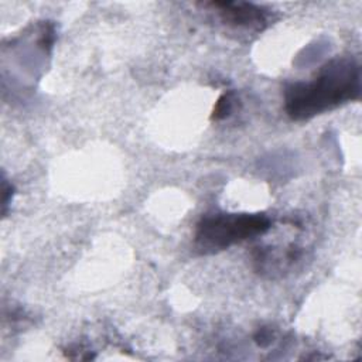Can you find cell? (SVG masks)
<instances>
[{
    "instance_id": "1",
    "label": "cell",
    "mask_w": 362,
    "mask_h": 362,
    "mask_svg": "<svg viewBox=\"0 0 362 362\" xmlns=\"http://www.w3.org/2000/svg\"><path fill=\"white\" fill-rule=\"evenodd\" d=\"M361 95V68L349 58H334L307 79L290 83L284 90V110L293 120H308Z\"/></svg>"
},
{
    "instance_id": "5",
    "label": "cell",
    "mask_w": 362,
    "mask_h": 362,
    "mask_svg": "<svg viewBox=\"0 0 362 362\" xmlns=\"http://www.w3.org/2000/svg\"><path fill=\"white\" fill-rule=\"evenodd\" d=\"M272 338H273V334L269 328H260L257 331V334L255 335V341L260 345V346H266L272 342Z\"/></svg>"
},
{
    "instance_id": "2",
    "label": "cell",
    "mask_w": 362,
    "mask_h": 362,
    "mask_svg": "<svg viewBox=\"0 0 362 362\" xmlns=\"http://www.w3.org/2000/svg\"><path fill=\"white\" fill-rule=\"evenodd\" d=\"M272 221L264 214H214L204 216L194 235L195 247L204 253H216L266 233Z\"/></svg>"
},
{
    "instance_id": "4",
    "label": "cell",
    "mask_w": 362,
    "mask_h": 362,
    "mask_svg": "<svg viewBox=\"0 0 362 362\" xmlns=\"http://www.w3.org/2000/svg\"><path fill=\"white\" fill-rule=\"evenodd\" d=\"M235 102H236V99H235L233 93H230V92L223 93V95L218 99V102H216V105H215V109H214V119L221 120V119L228 117V116L233 112V109H235Z\"/></svg>"
},
{
    "instance_id": "3",
    "label": "cell",
    "mask_w": 362,
    "mask_h": 362,
    "mask_svg": "<svg viewBox=\"0 0 362 362\" xmlns=\"http://www.w3.org/2000/svg\"><path fill=\"white\" fill-rule=\"evenodd\" d=\"M204 7L215 11L221 23L233 30L262 31L267 24V13L260 6L246 1H211Z\"/></svg>"
}]
</instances>
